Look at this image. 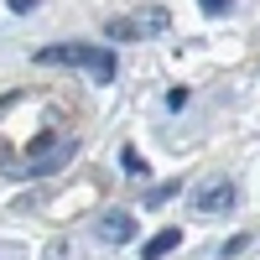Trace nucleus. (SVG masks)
Here are the masks:
<instances>
[{"mask_svg":"<svg viewBox=\"0 0 260 260\" xmlns=\"http://www.w3.org/2000/svg\"><path fill=\"white\" fill-rule=\"evenodd\" d=\"M177 192H182V182H167V187H151V192H146V203H151V208H161L167 198H177Z\"/></svg>","mask_w":260,"mask_h":260,"instance_id":"nucleus-8","label":"nucleus"},{"mask_svg":"<svg viewBox=\"0 0 260 260\" xmlns=\"http://www.w3.org/2000/svg\"><path fill=\"white\" fill-rule=\"evenodd\" d=\"M229 6H234V0H198L203 16H219V11H229Z\"/></svg>","mask_w":260,"mask_h":260,"instance_id":"nucleus-11","label":"nucleus"},{"mask_svg":"<svg viewBox=\"0 0 260 260\" xmlns=\"http://www.w3.org/2000/svg\"><path fill=\"white\" fill-rule=\"evenodd\" d=\"M120 167H125L130 177H136V182H141V177H151V167H146V156H141L136 146H125V151H120Z\"/></svg>","mask_w":260,"mask_h":260,"instance_id":"nucleus-7","label":"nucleus"},{"mask_svg":"<svg viewBox=\"0 0 260 260\" xmlns=\"http://www.w3.org/2000/svg\"><path fill=\"white\" fill-rule=\"evenodd\" d=\"M245 250H250V234H234V240H224V250H219V255H224V260H234V255H245Z\"/></svg>","mask_w":260,"mask_h":260,"instance_id":"nucleus-9","label":"nucleus"},{"mask_svg":"<svg viewBox=\"0 0 260 260\" xmlns=\"http://www.w3.org/2000/svg\"><path fill=\"white\" fill-rule=\"evenodd\" d=\"M177 245H182V229H156V234L141 245V260H161V255H172Z\"/></svg>","mask_w":260,"mask_h":260,"instance_id":"nucleus-6","label":"nucleus"},{"mask_svg":"<svg viewBox=\"0 0 260 260\" xmlns=\"http://www.w3.org/2000/svg\"><path fill=\"white\" fill-rule=\"evenodd\" d=\"M167 110H172V115L187 110V89H182V83H177V89H167Z\"/></svg>","mask_w":260,"mask_h":260,"instance_id":"nucleus-10","label":"nucleus"},{"mask_svg":"<svg viewBox=\"0 0 260 260\" xmlns=\"http://www.w3.org/2000/svg\"><path fill=\"white\" fill-rule=\"evenodd\" d=\"M167 26H172V11L146 6V11H136V16H115V21H110V37H115V42H146V37H161Z\"/></svg>","mask_w":260,"mask_h":260,"instance_id":"nucleus-3","label":"nucleus"},{"mask_svg":"<svg viewBox=\"0 0 260 260\" xmlns=\"http://www.w3.org/2000/svg\"><path fill=\"white\" fill-rule=\"evenodd\" d=\"M42 68H78L89 73L94 83H110L115 78V52L110 47H94V42H57V47H42L31 52Z\"/></svg>","mask_w":260,"mask_h":260,"instance_id":"nucleus-1","label":"nucleus"},{"mask_svg":"<svg viewBox=\"0 0 260 260\" xmlns=\"http://www.w3.org/2000/svg\"><path fill=\"white\" fill-rule=\"evenodd\" d=\"M198 213H229L234 203H240V192H234V182H208V187H198Z\"/></svg>","mask_w":260,"mask_h":260,"instance_id":"nucleus-5","label":"nucleus"},{"mask_svg":"<svg viewBox=\"0 0 260 260\" xmlns=\"http://www.w3.org/2000/svg\"><path fill=\"white\" fill-rule=\"evenodd\" d=\"M78 156V141L73 136H57V130H42L37 136V146H31V161L21 167L26 177H52V172H62Z\"/></svg>","mask_w":260,"mask_h":260,"instance_id":"nucleus-2","label":"nucleus"},{"mask_svg":"<svg viewBox=\"0 0 260 260\" xmlns=\"http://www.w3.org/2000/svg\"><path fill=\"white\" fill-rule=\"evenodd\" d=\"M94 234L104 245H130L136 240V213H125V208H104L99 219H94Z\"/></svg>","mask_w":260,"mask_h":260,"instance_id":"nucleus-4","label":"nucleus"},{"mask_svg":"<svg viewBox=\"0 0 260 260\" xmlns=\"http://www.w3.org/2000/svg\"><path fill=\"white\" fill-rule=\"evenodd\" d=\"M11 11H16V16H31V11H37V0H11Z\"/></svg>","mask_w":260,"mask_h":260,"instance_id":"nucleus-12","label":"nucleus"}]
</instances>
